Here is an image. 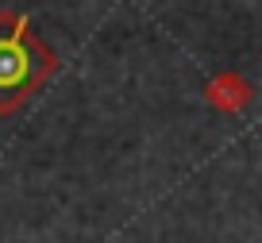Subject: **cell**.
Returning <instances> with one entry per match:
<instances>
[{
	"mask_svg": "<svg viewBox=\"0 0 262 243\" xmlns=\"http://www.w3.org/2000/svg\"><path fill=\"white\" fill-rule=\"evenodd\" d=\"M58 73V54L35 35L31 19L0 12V116H12Z\"/></svg>",
	"mask_w": 262,
	"mask_h": 243,
	"instance_id": "1",
	"label": "cell"
},
{
	"mask_svg": "<svg viewBox=\"0 0 262 243\" xmlns=\"http://www.w3.org/2000/svg\"><path fill=\"white\" fill-rule=\"evenodd\" d=\"M205 100L224 116H239L254 100V85L243 77V73L224 70V73H216V77L205 81Z\"/></svg>",
	"mask_w": 262,
	"mask_h": 243,
	"instance_id": "2",
	"label": "cell"
}]
</instances>
